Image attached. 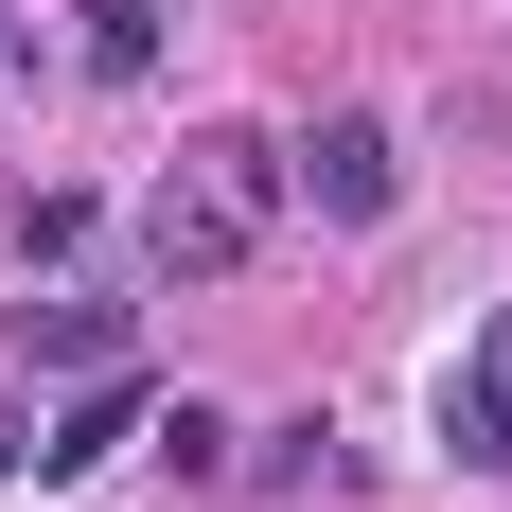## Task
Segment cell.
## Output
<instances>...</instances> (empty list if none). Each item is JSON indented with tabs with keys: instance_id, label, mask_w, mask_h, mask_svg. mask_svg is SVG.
Returning <instances> with one entry per match:
<instances>
[{
	"instance_id": "cell-6",
	"label": "cell",
	"mask_w": 512,
	"mask_h": 512,
	"mask_svg": "<svg viewBox=\"0 0 512 512\" xmlns=\"http://www.w3.org/2000/svg\"><path fill=\"white\" fill-rule=\"evenodd\" d=\"M89 71H106V89H142V71H159V18H142V0H89Z\"/></svg>"
},
{
	"instance_id": "cell-8",
	"label": "cell",
	"mask_w": 512,
	"mask_h": 512,
	"mask_svg": "<svg viewBox=\"0 0 512 512\" xmlns=\"http://www.w3.org/2000/svg\"><path fill=\"white\" fill-rule=\"evenodd\" d=\"M18 460H36V424H0V477H18Z\"/></svg>"
},
{
	"instance_id": "cell-7",
	"label": "cell",
	"mask_w": 512,
	"mask_h": 512,
	"mask_svg": "<svg viewBox=\"0 0 512 512\" xmlns=\"http://www.w3.org/2000/svg\"><path fill=\"white\" fill-rule=\"evenodd\" d=\"M89 248V195H18V265H71Z\"/></svg>"
},
{
	"instance_id": "cell-5",
	"label": "cell",
	"mask_w": 512,
	"mask_h": 512,
	"mask_svg": "<svg viewBox=\"0 0 512 512\" xmlns=\"http://www.w3.org/2000/svg\"><path fill=\"white\" fill-rule=\"evenodd\" d=\"M18 354L36 371H106L124 354V301H18Z\"/></svg>"
},
{
	"instance_id": "cell-3",
	"label": "cell",
	"mask_w": 512,
	"mask_h": 512,
	"mask_svg": "<svg viewBox=\"0 0 512 512\" xmlns=\"http://www.w3.org/2000/svg\"><path fill=\"white\" fill-rule=\"evenodd\" d=\"M142 424H159V389H142V371H106V389H71V407L36 424V477H106Z\"/></svg>"
},
{
	"instance_id": "cell-1",
	"label": "cell",
	"mask_w": 512,
	"mask_h": 512,
	"mask_svg": "<svg viewBox=\"0 0 512 512\" xmlns=\"http://www.w3.org/2000/svg\"><path fill=\"white\" fill-rule=\"evenodd\" d=\"M265 212H283V142H195L142 195V265L159 283H230V265L265 248Z\"/></svg>"
},
{
	"instance_id": "cell-4",
	"label": "cell",
	"mask_w": 512,
	"mask_h": 512,
	"mask_svg": "<svg viewBox=\"0 0 512 512\" xmlns=\"http://www.w3.org/2000/svg\"><path fill=\"white\" fill-rule=\"evenodd\" d=\"M442 442H460L477 477H512V318H477V354L442 371Z\"/></svg>"
},
{
	"instance_id": "cell-2",
	"label": "cell",
	"mask_w": 512,
	"mask_h": 512,
	"mask_svg": "<svg viewBox=\"0 0 512 512\" xmlns=\"http://www.w3.org/2000/svg\"><path fill=\"white\" fill-rule=\"evenodd\" d=\"M283 177H301V195L336 212V230H371V212L407 195V142H389V124H371V106H336V124H318V142H283Z\"/></svg>"
},
{
	"instance_id": "cell-9",
	"label": "cell",
	"mask_w": 512,
	"mask_h": 512,
	"mask_svg": "<svg viewBox=\"0 0 512 512\" xmlns=\"http://www.w3.org/2000/svg\"><path fill=\"white\" fill-rule=\"evenodd\" d=\"M0 71H18V36H0Z\"/></svg>"
}]
</instances>
